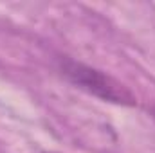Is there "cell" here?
<instances>
[{
  "instance_id": "7a4b0ae2",
  "label": "cell",
  "mask_w": 155,
  "mask_h": 153,
  "mask_svg": "<svg viewBox=\"0 0 155 153\" xmlns=\"http://www.w3.org/2000/svg\"><path fill=\"white\" fill-rule=\"evenodd\" d=\"M152 115H153V119H155V106H153V110H152Z\"/></svg>"
},
{
  "instance_id": "6da1fadb",
  "label": "cell",
  "mask_w": 155,
  "mask_h": 153,
  "mask_svg": "<svg viewBox=\"0 0 155 153\" xmlns=\"http://www.w3.org/2000/svg\"><path fill=\"white\" fill-rule=\"evenodd\" d=\"M60 70L74 86L105 103L121 105V106H134L137 103L135 96L128 86H124L116 77L108 76L107 72L97 70L90 65L65 58L60 61Z\"/></svg>"
}]
</instances>
